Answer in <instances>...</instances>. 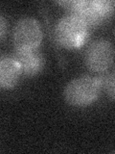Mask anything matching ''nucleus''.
Instances as JSON below:
<instances>
[{"label": "nucleus", "mask_w": 115, "mask_h": 154, "mask_svg": "<svg viewBox=\"0 0 115 154\" xmlns=\"http://www.w3.org/2000/svg\"><path fill=\"white\" fill-rule=\"evenodd\" d=\"M64 6L70 16L80 19L88 28L99 25L113 13L114 2L107 0H77L58 2Z\"/></svg>", "instance_id": "nucleus-1"}, {"label": "nucleus", "mask_w": 115, "mask_h": 154, "mask_svg": "<svg viewBox=\"0 0 115 154\" xmlns=\"http://www.w3.org/2000/svg\"><path fill=\"white\" fill-rule=\"evenodd\" d=\"M101 88L99 78L81 76L67 84L64 90V97L70 105L84 107L97 99Z\"/></svg>", "instance_id": "nucleus-2"}, {"label": "nucleus", "mask_w": 115, "mask_h": 154, "mask_svg": "<svg viewBox=\"0 0 115 154\" xmlns=\"http://www.w3.org/2000/svg\"><path fill=\"white\" fill-rule=\"evenodd\" d=\"M55 37L61 46L68 49L79 48L88 38V27L73 16H65L57 22Z\"/></svg>", "instance_id": "nucleus-3"}, {"label": "nucleus", "mask_w": 115, "mask_h": 154, "mask_svg": "<svg viewBox=\"0 0 115 154\" xmlns=\"http://www.w3.org/2000/svg\"><path fill=\"white\" fill-rule=\"evenodd\" d=\"M41 40V27L35 18L23 17L14 26L13 42L16 49H35L40 45Z\"/></svg>", "instance_id": "nucleus-4"}, {"label": "nucleus", "mask_w": 115, "mask_h": 154, "mask_svg": "<svg viewBox=\"0 0 115 154\" xmlns=\"http://www.w3.org/2000/svg\"><path fill=\"white\" fill-rule=\"evenodd\" d=\"M85 63L91 70L105 72L111 66L114 59L113 46L105 40H96L86 48Z\"/></svg>", "instance_id": "nucleus-5"}, {"label": "nucleus", "mask_w": 115, "mask_h": 154, "mask_svg": "<svg viewBox=\"0 0 115 154\" xmlns=\"http://www.w3.org/2000/svg\"><path fill=\"white\" fill-rule=\"evenodd\" d=\"M13 57L20 67L21 73L33 76L40 72L44 66V59L41 52L35 49H16Z\"/></svg>", "instance_id": "nucleus-6"}, {"label": "nucleus", "mask_w": 115, "mask_h": 154, "mask_svg": "<svg viewBox=\"0 0 115 154\" xmlns=\"http://www.w3.org/2000/svg\"><path fill=\"white\" fill-rule=\"evenodd\" d=\"M20 74V67L13 56L0 55V89L13 88Z\"/></svg>", "instance_id": "nucleus-7"}, {"label": "nucleus", "mask_w": 115, "mask_h": 154, "mask_svg": "<svg viewBox=\"0 0 115 154\" xmlns=\"http://www.w3.org/2000/svg\"><path fill=\"white\" fill-rule=\"evenodd\" d=\"M101 87H105L108 91V94L110 95L111 99H114V73L107 74L105 76H101L100 78Z\"/></svg>", "instance_id": "nucleus-8"}, {"label": "nucleus", "mask_w": 115, "mask_h": 154, "mask_svg": "<svg viewBox=\"0 0 115 154\" xmlns=\"http://www.w3.org/2000/svg\"><path fill=\"white\" fill-rule=\"evenodd\" d=\"M7 30V22L5 20L3 16L0 14V38H1Z\"/></svg>", "instance_id": "nucleus-9"}]
</instances>
